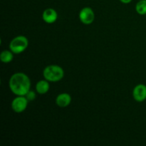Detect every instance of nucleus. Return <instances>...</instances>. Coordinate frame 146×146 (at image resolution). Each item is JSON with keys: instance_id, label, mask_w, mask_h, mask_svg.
I'll use <instances>...</instances> for the list:
<instances>
[{"instance_id": "1", "label": "nucleus", "mask_w": 146, "mask_h": 146, "mask_svg": "<svg viewBox=\"0 0 146 146\" xmlns=\"http://www.w3.org/2000/svg\"><path fill=\"white\" fill-rule=\"evenodd\" d=\"M9 86L16 96H26L31 88V81L27 74L17 72L10 77Z\"/></svg>"}, {"instance_id": "2", "label": "nucleus", "mask_w": 146, "mask_h": 146, "mask_svg": "<svg viewBox=\"0 0 146 146\" xmlns=\"http://www.w3.org/2000/svg\"><path fill=\"white\" fill-rule=\"evenodd\" d=\"M43 76L49 82H57L63 79L64 71L58 65L47 66L43 71Z\"/></svg>"}, {"instance_id": "3", "label": "nucleus", "mask_w": 146, "mask_h": 146, "mask_svg": "<svg viewBox=\"0 0 146 146\" xmlns=\"http://www.w3.org/2000/svg\"><path fill=\"white\" fill-rule=\"evenodd\" d=\"M29 46L28 38L24 36H17L9 43V48L14 54H19L24 52Z\"/></svg>"}, {"instance_id": "4", "label": "nucleus", "mask_w": 146, "mask_h": 146, "mask_svg": "<svg viewBox=\"0 0 146 146\" xmlns=\"http://www.w3.org/2000/svg\"><path fill=\"white\" fill-rule=\"evenodd\" d=\"M28 102L29 100L25 96H17L11 102V108L17 113H21L27 109Z\"/></svg>"}, {"instance_id": "5", "label": "nucleus", "mask_w": 146, "mask_h": 146, "mask_svg": "<svg viewBox=\"0 0 146 146\" xmlns=\"http://www.w3.org/2000/svg\"><path fill=\"white\" fill-rule=\"evenodd\" d=\"M78 17L83 24L88 25L94 22L95 19V14L91 7H84L80 11Z\"/></svg>"}, {"instance_id": "6", "label": "nucleus", "mask_w": 146, "mask_h": 146, "mask_svg": "<svg viewBox=\"0 0 146 146\" xmlns=\"http://www.w3.org/2000/svg\"><path fill=\"white\" fill-rule=\"evenodd\" d=\"M133 96L137 102H143L146 100V86L138 84L133 90Z\"/></svg>"}, {"instance_id": "7", "label": "nucleus", "mask_w": 146, "mask_h": 146, "mask_svg": "<svg viewBox=\"0 0 146 146\" xmlns=\"http://www.w3.org/2000/svg\"><path fill=\"white\" fill-rule=\"evenodd\" d=\"M42 19L47 24H54L58 19V14L54 9L48 8L43 11Z\"/></svg>"}, {"instance_id": "8", "label": "nucleus", "mask_w": 146, "mask_h": 146, "mask_svg": "<svg viewBox=\"0 0 146 146\" xmlns=\"http://www.w3.org/2000/svg\"><path fill=\"white\" fill-rule=\"evenodd\" d=\"M71 96L67 93H62L57 96L56 98V104L60 108H66L71 103Z\"/></svg>"}, {"instance_id": "9", "label": "nucleus", "mask_w": 146, "mask_h": 146, "mask_svg": "<svg viewBox=\"0 0 146 146\" xmlns=\"http://www.w3.org/2000/svg\"><path fill=\"white\" fill-rule=\"evenodd\" d=\"M49 81L47 80H41V81H38L36 84V91L38 94H45L49 91L50 85H49Z\"/></svg>"}, {"instance_id": "10", "label": "nucleus", "mask_w": 146, "mask_h": 146, "mask_svg": "<svg viewBox=\"0 0 146 146\" xmlns=\"http://www.w3.org/2000/svg\"><path fill=\"white\" fill-rule=\"evenodd\" d=\"M14 53L11 50H4L0 54V60L2 63L4 64H8L12 61L14 58Z\"/></svg>"}, {"instance_id": "11", "label": "nucleus", "mask_w": 146, "mask_h": 146, "mask_svg": "<svg viewBox=\"0 0 146 146\" xmlns=\"http://www.w3.org/2000/svg\"><path fill=\"white\" fill-rule=\"evenodd\" d=\"M135 11L140 15L146 14V0H140L135 5Z\"/></svg>"}, {"instance_id": "12", "label": "nucleus", "mask_w": 146, "mask_h": 146, "mask_svg": "<svg viewBox=\"0 0 146 146\" xmlns=\"http://www.w3.org/2000/svg\"><path fill=\"white\" fill-rule=\"evenodd\" d=\"M25 96L27 97V99L29 100V101H32V100L34 99V98H35V94H34V93L33 92V91H29L28 93H27V94Z\"/></svg>"}, {"instance_id": "13", "label": "nucleus", "mask_w": 146, "mask_h": 146, "mask_svg": "<svg viewBox=\"0 0 146 146\" xmlns=\"http://www.w3.org/2000/svg\"><path fill=\"white\" fill-rule=\"evenodd\" d=\"M121 2L123 3V4H129L132 1V0H119Z\"/></svg>"}]
</instances>
